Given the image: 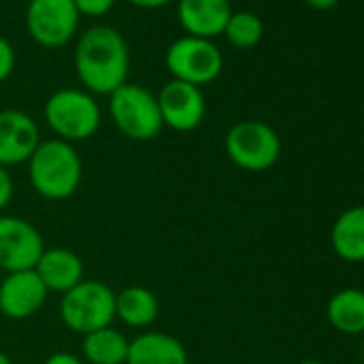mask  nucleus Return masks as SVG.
<instances>
[{
  "label": "nucleus",
  "instance_id": "obj_1",
  "mask_svg": "<svg viewBox=\"0 0 364 364\" xmlns=\"http://www.w3.org/2000/svg\"><path fill=\"white\" fill-rule=\"evenodd\" d=\"M75 71L86 92L112 95L129 75V48L122 35L109 26H92L75 48Z\"/></svg>",
  "mask_w": 364,
  "mask_h": 364
},
{
  "label": "nucleus",
  "instance_id": "obj_2",
  "mask_svg": "<svg viewBox=\"0 0 364 364\" xmlns=\"http://www.w3.org/2000/svg\"><path fill=\"white\" fill-rule=\"evenodd\" d=\"M26 165L31 187L50 202L73 198L84 178V163L77 148L58 137L41 139Z\"/></svg>",
  "mask_w": 364,
  "mask_h": 364
},
{
  "label": "nucleus",
  "instance_id": "obj_3",
  "mask_svg": "<svg viewBox=\"0 0 364 364\" xmlns=\"http://www.w3.org/2000/svg\"><path fill=\"white\" fill-rule=\"evenodd\" d=\"M60 321L75 334H90L116 319V291L97 279H84L60 298Z\"/></svg>",
  "mask_w": 364,
  "mask_h": 364
},
{
  "label": "nucleus",
  "instance_id": "obj_4",
  "mask_svg": "<svg viewBox=\"0 0 364 364\" xmlns=\"http://www.w3.org/2000/svg\"><path fill=\"white\" fill-rule=\"evenodd\" d=\"M43 116L58 139L69 144L90 139L101 127V107L97 99L77 88H60L46 101Z\"/></svg>",
  "mask_w": 364,
  "mask_h": 364
},
{
  "label": "nucleus",
  "instance_id": "obj_5",
  "mask_svg": "<svg viewBox=\"0 0 364 364\" xmlns=\"http://www.w3.org/2000/svg\"><path fill=\"white\" fill-rule=\"evenodd\" d=\"M109 116L116 129L135 141H150L163 131L156 95L137 84H122L109 95Z\"/></svg>",
  "mask_w": 364,
  "mask_h": 364
},
{
  "label": "nucleus",
  "instance_id": "obj_6",
  "mask_svg": "<svg viewBox=\"0 0 364 364\" xmlns=\"http://www.w3.org/2000/svg\"><path fill=\"white\" fill-rule=\"evenodd\" d=\"M225 152L245 171H266L281 156V137L262 120H242L228 131Z\"/></svg>",
  "mask_w": 364,
  "mask_h": 364
},
{
  "label": "nucleus",
  "instance_id": "obj_7",
  "mask_svg": "<svg viewBox=\"0 0 364 364\" xmlns=\"http://www.w3.org/2000/svg\"><path fill=\"white\" fill-rule=\"evenodd\" d=\"M165 67L173 80L202 88L221 75L223 54L210 39L187 35L167 48Z\"/></svg>",
  "mask_w": 364,
  "mask_h": 364
},
{
  "label": "nucleus",
  "instance_id": "obj_8",
  "mask_svg": "<svg viewBox=\"0 0 364 364\" xmlns=\"http://www.w3.org/2000/svg\"><path fill=\"white\" fill-rule=\"evenodd\" d=\"M80 14L73 0H31L26 9V26L35 43L41 48H63L75 35Z\"/></svg>",
  "mask_w": 364,
  "mask_h": 364
},
{
  "label": "nucleus",
  "instance_id": "obj_9",
  "mask_svg": "<svg viewBox=\"0 0 364 364\" xmlns=\"http://www.w3.org/2000/svg\"><path fill=\"white\" fill-rule=\"evenodd\" d=\"M46 251L41 232L26 219L0 215V270H33Z\"/></svg>",
  "mask_w": 364,
  "mask_h": 364
},
{
  "label": "nucleus",
  "instance_id": "obj_10",
  "mask_svg": "<svg viewBox=\"0 0 364 364\" xmlns=\"http://www.w3.org/2000/svg\"><path fill=\"white\" fill-rule=\"evenodd\" d=\"M156 103L163 127H169L178 133L196 131L206 118V99L202 88L187 82H167L156 95Z\"/></svg>",
  "mask_w": 364,
  "mask_h": 364
},
{
  "label": "nucleus",
  "instance_id": "obj_11",
  "mask_svg": "<svg viewBox=\"0 0 364 364\" xmlns=\"http://www.w3.org/2000/svg\"><path fill=\"white\" fill-rule=\"evenodd\" d=\"M48 296L50 291L35 268L9 272L0 281V313L14 321L31 319L46 306Z\"/></svg>",
  "mask_w": 364,
  "mask_h": 364
},
{
  "label": "nucleus",
  "instance_id": "obj_12",
  "mask_svg": "<svg viewBox=\"0 0 364 364\" xmlns=\"http://www.w3.org/2000/svg\"><path fill=\"white\" fill-rule=\"evenodd\" d=\"M39 144L41 131L33 116L20 109L0 112V165L9 169L28 163Z\"/></svg>",
  "mask_w": 364,
  "mask_h": 364
},
{
  "label": "nucleus",
  "instance_id": "obj_13",
  "mask_svg": "<svg viewBox=\"0 0 364 364\" xmlns=\"http://www.w3.org/2000/svg\"><path fill=\"white\" fill-rule=\"evenodd\" d=\"M234 9L230 0H180L178 22L189 37L215 39L223 35Z\"/></svg>",
  "mask_w": 364,
  "mask_h": 364
},
{
  "label": "nucleus",
  "instance_id": "obj_14",
  "mask_svg": "<svg viewBox=\"0 0 364 364\" xmlns=\"http://www.w3.org/2000/svg\"><path fill=\"white\" fill-rule=\"evenodd\" d=\"M124 364H189V351L173 334L146 330L129 341Z\"/></svg>",
  "mask_w": 364,
  "mask_h": 364
},
{
  "label": "nucleus",
  "instance_id": "obj_15",
  "mask_svg": "<svg viewBox=\"0 0 364 364\" xmlns=\"http://www.w3.org/2000/svg\"><path fill=\"white\" fill-rule=\"evenodd\" d=\"M35 272L39 274V279L43 281L50 294L56 291L60 296L86 279L82 257L75 251L65 249V247L46 249L35 266Z\"/></svg>",
  "mask_w": 364,
  "mask_h": 364
},
{
  "label": "nucleus",
  "instance_id": "obj_16",
  "mask_svg": "<svg viewBox=\"0 0 364 364\" xmlns=\"http://www.w3.org/2000/svg\"><path fill=\"white\" fill-rule=\"evenodd\" d=\"M330 242L334 253L351 264L364 262V206L347 208L332 225Z\"/></svg>",
  "mask_w": 364,
  "mask_h": 364
},
{
  "label": "nucleus",
  "instance_id": "obj_17",
  "mask_svg": "<svg viewBox=\"0 0 364 364\" xmlns=\"http://www.w3.org/2000/svg\"><path fill=\"white\" fill-rule=\"evenodd\" d=\"M159 317L156 296L141 285L124 287L116 291V319L129 328H148Z\"/></svg>",
  "mask_w": 364,
  "mask_h": 364
},
{
  "label": "nucleus",
  "instance_id": "obj_18",
  "mask_svg": "<svg viewBox=\"0 0 364 364\" xmlns=\"http://www.w3.org/2000/svg\"><path fill=\"white\" fill-rule=\"evenodd\" d=\"M328 321L343 334L364 332V291L347 287L328 300Z\"/></svg>",
  "mask_w": 364,
  "mask_h": 364
},
{
  "label": "nucleus",
  "instance_id": "obj_19",
  "mask_svg": "<svg viewBox=\"0 0 364 364\" xmlns=\"http://www.w3.org/2000/svg\"><path fill=\"white\" fill-rule=\"evenodd\" d=\"M82 353L88 364H124L129 353V338L107 326L84 336Z\"/></svg>",
  "mask_w": 364,
  "mask_h": 364
},
{
  "label": "nucleus",
  "instance_id": "obj_20",
  "mask_svg": "<svg viewBox=\"0 0 364 364\" xmlns=\"http://www.w3.org/2000/svg\"><path fill=\"white\" fill-rule=\"evenodd\" d=\"M223 35L234 48L251 50L264 37V22L251 11H234Z\"/></svg>",
  "mask_w": 364,
  "mask_h": 364
},
{
  "label": "nucleus",
  "instance_id": "obj_21",
  "mask_svg": "<svg viewBox=\"0 0 364 364\" xmlns=\"http://www.w3.org/2000/svg\"><path fill=\"white\" fill-rule=\"evenodd\" d=\"M114 3L116 0H73L77 14L88 16V18H101V16L109 14Z\"/></svg>",
  "mask_w": 364,
  "mask_h": 364
},
{
  "label": "nucleus",
  "instance_id": "obj_22",
  "mask_svg": "<svg viewBox=\"0 0 364 364\" xmlns=\"http://www.w3.org/2000/svg\"><path fill=\"white\" fill-rule=\"evenodd\" d=\"M14 67H16V50L9 43V39L0 37V84L9 80V75L14 73Z\"/></svg>",
  "mask_w": 364,
  "mask_h": 364
},
{
  "label": "nucleus",
  "instance_id": "obj_23",
  "mask_svg": "<svg viewBox=\"0 0 364 364\" xmlns=\"http://www.w3.org/2000/svg\"><path fill=\"white\" fill-rule=\"evenodd\" d=\"M14 200V178L7 167L0 165V215Z\"/></svg>",
  "mask_w": 364,
  "mask_h": 364
},
{
  "label": "nucleus",
  "instance_id": "obj_24",
  "mask_svg": "<svg viewBox=\"0 0 364 364\" xmlns=\"http://www.w3.org/2000/svg\"><path fill=\"white\" fill-rule=\"evenodd\" d=\"M43 364H84V360L69 351H54L46 358Z\"/></svg>",
  "mask_w": 364,
  "mask_h": 364
},
{
  "label": "nucleus",
  "instance_id": "obj_25",
  "mask_svg": "<svg viewBox=\"0 0 364 364\" xmlns=\"http://www.w3.org/2000/svg\"><path fill=\"white\" fill-rule=\"evenodd\" d=\"M131 5L139 7V9H159V7H165L169 5L171 0H129Z\"/></svg>",
  "mask_w": 364,
  "mask_h": 364
},
{
  "label": "nucleus",
  "instance_id": "obj_26",
  "mask_svg": "<svg viewBox=\"0 0 364 364\" xmlns=\"http://www.w3.org/2000/svg\"><path fill=\"white\" fill-rule=\"evenodd\" d=\"M304 3L311 7V9H315V11H328V9H332V7H336L341 0H304Z\"/></svg>",
  "mask_w": 364,
  "mask_h": 364
},
{
  "label": "nucleus",
  "instance_id": "obj_27",
  "mask_svg": "<svg viewBox=\"0 0 364 364\" xmlns=\"http://www.w3.org/2000/svg\"><path fill=\"white\" fill-rule=\"evenodd\" d=\"M0 364H14V362H11V358H9V353L0 351Z\"/></svg>",
  "mask_w": 364,
  "mask_h": 364
},
{
  "label": "nucleus",
  "instance_id": "obj_28",
  "mask_svg": "<svg viewBox=\"0 0 364 364\" xmlns=\"http://www.w3.org/2000/svg\"><path fill=\"white\" fill-rule=\"evenodd\" d=\"M298 364H323V362H317V360H302V362H298Z\"/></svg>",
  "mask_w": 364,
  "mask_h": 364
},
{
  "label": "nucleus",
  "instance_id": "obj_29",
  "mask_svg": "<svg viewBox=\"0 0 364 364\" xmlns=\"http://www.w3.org/2000/svg\"><path fill=\"white\" fill-rule=\"evenodd\" d=\"M362 355H364V349H362Z\"/></svg>",
  "mask_w": 364,
  "mask_h": 364
}]
</instances>
